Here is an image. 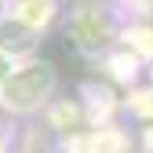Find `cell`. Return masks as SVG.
<instances>
[{"instance_id":"cell-1","label":"cell","mask_w":153,"mask_h":153,"mask_svg":"<svg viewBox=\"0 0 153 153\" xmlns=\"http://www.w3.org/2000/svg\"><path fill=\"white\" fill-rule=\"evenodd\" d=\"M51 84H55V73H51V66L40 62V66H26V69L7 73L4 95H7V102L15 109H29V106H36L51 91Z\"/></svg>"},{"instance_id":"cell-2","label":"cell","mask_w":153,"mask_h":153,"mask_svg":"<svg viewBox=\"0 0 153 153\" xmlns=\"http://www.w3.org/2000/svg\"><path fill=\"white\" fill-rule=\"evenodd\" d=\"M33 48V29L26 22H18V18H11V22H0V51H29Z\"/></svg>"},{"instance_id":"cell-3","label":"cell","mask_w":153,"mask_h":153,"mask_svg":"<svg viewBox=\"0 0 153 153\" xmlns=\"http://www.w3.org/2000/svg\"><path fill=\"white\" fill-rule=\"evenodd\" d=\"M0 80H7V76H4V59H0Z\"/></svg>"}]
</instances>
